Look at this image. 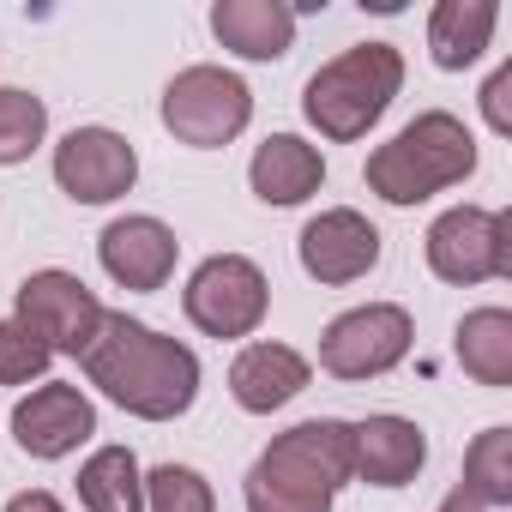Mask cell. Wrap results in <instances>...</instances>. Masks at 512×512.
<instances>
[{"mask_svg": "<svg viewBox=\"0 0 512 512\" xmlns=\"http://www.w3.org/2000/svg\"><path fill=\"white\" fill-rule=\"evenodd\" d=\"M79 368L115 410H127L139 422H175L199 398V356L181 338H169L133 314H115V308L103 314Z\"/></svg>", "mask_w": 512, "mask_h": 512, "instance_id": "6da1fadb", "label": "cell"}, {"mask_svg": "<svg viewBox=\"0 0 512 512\" xmlns=\"http://www.w3.org/2000/svg\"><path fill=\"white\" fill-rule=\"evenodd\" d=\"M350 488V422L308 416L247 464L241 500L247 512H332Z\"/></svg>", "mask_w": 512, "mask_h": 512, "instance_id": "7a4b0ae2", "label": "cell"}, {"mask_svg": "<svg viewBox=\"0 0 512 512\" xmlns=\"http://www.w3.org/2000/svg\"><path fill=\"white\" fill-rule=\"evenodd\" d=\"M476 175V133L452 115V109H422L416 121H404L386 145L368 151V193L410 211L446 187H464Z\"/></svg>", "mask_w": 512, "mask_h": 512, "instance_id": "3957f363", "label": "cell"}, {"mask_svg": "<svg viewBox=\"0 0 512 512\" xmlns=\"http://www.w3.org/2000/svg\"><path fill=\"white\" fill-rule=\"evenodd\" d=\"M398 91H404L398 43H350L302 85V115L320 139L356 145V139H368V127H380V115L392 109Z\"/></svg>", "mask_w": 512, "mask_h": 512, "instance_id": "277c9868", "label": "cell"}, {"mask_svg": "<svg viewBox=\"0 0 512 512\" xmlns=\"http://www.w3.org/2000/svg\"><path fill=\"white\" fill-rule=\"evenodd\" d=\"M157 115H163V127H169L175 145H187V151H217V145H229V139L247 133V121H253V91H247L241 73H229V67H217V61H193V67H181V73L163 85Z\"/></svg>", "mask_w": 512, "mask_h": 512, "instance_id": "5b68a950", "label": "cell"}, {"mask_svg": "<svg viewBox=\"0 0 512 512\" xmlns=\"http://www.w3.org/2000/svg\"><path fill=\"white\" fill-rule=\"evenodd\" d=\"M181 314L193 320V332H205L217 344H241L266 326L272 284L247 253H211V260L193 266V278L181 290Z\"/></svg>", "mask_w": 512, "mask_h": 512, "instance_id": "8992f818", "label": "cell"}, {"mask_svg": "<svg viewBox=\"0 0 512 512\" xmlns=\"http://www.w3.org/2000/svg\"><path fill=\"white\" fill-rule=\"evenodd\" d=\"M422 253L440 284H458V290L500 284V278H512V211L452 205L428 223Z\"/></svg>", "mask_w": 512, "mask_h": 512, "instance_id": "52a82bcc", "label": "cell"}, {"mask_svg": "<svg viewBox=\"0 0 512 512\" xmlns=\"http://www.w3.org/2000/svg\"><path fill=\"white\" fill-rule=\"evenodd\" d=\"M416 344V320L404 302H362L326 320L320 332V368L332 380H380L392 374Z\"/></svg>", "mask_w": 512, "mask_h": 512, "instance_id": "ba28073f", "label": "cell"}, {"mask_svg": "<svg viewBox=\"0 0 512 512\" xmlns=\"http://www.w3.org/2000/svg\"><path fill=\"white\" fill-rule=\"evenodd\" d=\"M103 314H109V308L97 302V290H91L79 272H61V266H43V272H31V278L13 290V320L31 326L55 356H73V362L91 350Z\"/></svg>", "mask_w": 512, "mask_h": 512, "instance_id": "9c48e42d", "label": "cell"}, {"mask_svg": "<svg viewBox=\"0 0 512 512\" xmlns=\"http://www.w3.org/2000/svg\"><path fill=\"white\" fill-rule=\"evenodd\" d=\"M49 169H55V187H61L73 205H115V199H127L133 181H139V151H133V139L115 133V127H73V133L55 145Z\"/></svg>", "mask_w": 512, "mask_h": 512, "instance_id": "30bf717a", "label": "cell"}, {"mask_svg": "<svg viewBox=\"0 0 512 512\" xmlns=\"http://www.w3.org/2000/svg\"><path fill=\"white\" fill-rule=\"evenodd\" d=\"M91 440H97V404L73 380H43V386H31L13 404V446L25 458L61 464V458H73Z\"/></svg>", "mask_w": 512, "mask_h": 512, "instance_id": "8fae6325", "label": "cell"}, {"mask_svg": "<svg viewBox=\"0 0 512 512\" xmlns=\"http://www.w3.org/2000/svg\"><path fill=\"white\" fill-rule=\"evenodd\" d=\"M380 253H386V241H380V229H374L356 205H326V211H314V217L302 223V235H296L302 272H308L314 284H326V290L362 284V278L380 266Z\"/></svg>", "mask_w": 512, "mask_h": 512, "instance_id": "7c38bea8", "label": "cell"}, {"mask_svg": "<svg viewBox=\"0 0 512 512\" xmlns=\"http://www.w3.org/2000/svg\"><path fill=\"white\" fill-rule=\"evenodd\" d=\"M97 260L109 272V284L133 290V296H151L175 278V260H181V241L163 217L151 211H127V217H109L103 235H97Z\"/></svg>", "mask_w": 512, "mask_h": 512, "instance_id": "4fadbf2b", "label": "cell"}, {"mask_svg": "<svg viewBox=\"0 0 512 512\" xmlns=\"http://www.w3.org/2000/svg\"><path fill=\"white\" fill-rule=\"evenodd\" d=\"M428 464V434L422 422L398 416V410H374L362 422H350V482L368 488H404L416 482Z\"/></svg>", "mask_w": 512, "mask_h": 512, "instance_id": "5bb4252c", "label": "cell"}, {"mask_svg": "<svg viewBox=\"0 0 512 512\" xmlns=\"http://www.w3.org/2000/svg\"><path fill=\"white\" fill-rule=\"evenodd\" d=\"M308 380H314V362L296 344H278V338H253L229 362V398L247 416H272V410L296 404L308 392Z\"/></svg>", "mask_w": 512, "mask_h": 512, "instance_id": "9a60e30c", "label": "cell"}, {"mask_svg": "<svg viewBox=\"0 0 512 512\" xmlns=\"http://www.w3.org/2000/svg\"><path fill=\"white\" fill-rule=\"evenodd\" d=\"M247 187L266 205H308L326 187V151L302 133H266L247 157Z\"/></svg>", "mask_w": 512, "mask_h": 512, "instance_id": "2e32d148", "label": "cell"}, {"mask_svg": "<svg viewBox=\"0 0 512 512\" xmlns=\"http://www.w3.org/2000/svg\"><path fill=\"white\" fill-rule=\"evenodd\" d=\"M211 37L235 61H284L296 49V7H284V0H217Z\"/></svg>", "mask_w": 512, "mask_h": 512, "instance_id": "e0dca14e", "label": "cell"}, {"mask_svg": "<svg viewBox=\"0 0 512 512\" xmlns=\"http://www.w3.org/2000/svg\"><path fill=\"white\" fill-rule=\"evenodd\" d=\"M500 25V0H434L428 13V61L440 73H464L488 55Z\"/></svg>", "mask_w": 512, "mask_h": 512, "instance_id": "ac0fdd59", "label": "cell"}, {"mask_svg": "<svg viewBox=\"0 0 512 512\" xmlns=\"http://www.w3.org/2000/svg\"><path fill=\"white\" fill-rule=\"evenodd\" d=\"M452 356L476 386L506 392L512 386V308H470L452 332Z\"/></svg>", "mask_w": 512, "mask_h": 512, "instance_id": "d6986e66", "label": "cell"}, {"mask_svg": "<svg viewBox=\"0 0 512 512\" xmlns=\"http://www.w3.org/2000/svg\"><path fill=\"white\" fill-rule=\"evenodd\" d=\"M79 506L85 512H145V464L133 446H97L79 464Z\"/></svg>", "mask_w": 512, "mask_h": 512, "instance_id": "ffe728a7", "label": "cell"}, {"mask_svg": "<svg viewBox=\"0 0 512 512\" xmlns=\"http://www.w3.org/2000/svg\"><path fill=\"white\" fill-rule=\"evenodd\" d=\"M482 512H500L512 506V428L494 422L482 428L470 446H464V482H458Z\"/></svg>", "mask_w": 512, "mask_h": 512, "instance_id": "44dd1931", "label": "cell"}, {"mask_svg": "<svg viewBox=\"0 0 512 512\" xmlns=\"http://www.w3.org/2000/svg\"><path fill=\"white\" fill-rule=\"evenodd\" d=\"M49 139V103L25 85H0V169H19Z\"/></svg>", "mask_w": 512, "mask_h": 512, "instance_id": "7402d4cb", "label": "cell"}, {"mask_svg": "<svg viewBox=\"0 0 512 512\" xmlns=\"http://www.w3.org/2000/svg\"><path fill=\"white\" fill-rule=\"evenodd\" d=\"M145 512H217V494L193 464H157L145 470Z\"/></svg>", "mask_w": 512, "mask_h": 512, "instance_id": "603a6c76", "label": "cell"}, {"mask_svg": "<svg viewBox=\"0 0 512 512\" xmlns=\"http://www.w3.org/2000/svg\"><path fill=\"white\" fill-rule=\"evenodd\" d=\"M49 368H55V350L31 326H19L13 314L0 320V386H43Z\"/></svg>", "mask_w": 512, "mask_h": 512, "instance_id": "cb8c5ba5", "label": "cell"}, {"mask_svg": "<svg viewBox=\"0 0 512 512\" xmlns=\"http://www.w3.org/2000/svg\"><path fill=\"white\" fill-rule=\"evenodd\" d=\"M482 121H488L500 139H512V61H500V67L488 73V85H482Z\"/></svg>", "mask_w": 512, "mask_h": 512, "instance_id": "d4e9b609", "label": "cell"}, {"mask_svg": "<svg viewBox=\"0 0 512 512\" xmlns=\"http://www.w3.org/2000/svg\"><path fill=\"white\" fill-rule=\"evenodd\" d=\"M0 512H67V506H61V494H49V488H25V494H13Z\"/></svg>", "mask_w": 512, "mask_h": 512, "instance_id": "484cf974", "label": "cell"}, {"mask_svg": "<svg viewBox=\"0 0 512 512\" xmlns=\"http://www.w3.org/2000/svg\"><path fill=\"white\" fill-rule=\"evenodd\" d=\"M434 512H482V506H476V500H470L464 488H452V494H446V500H440Z\"/></svg>", "mask_w": 512, "mask_h": 512, "instance_id": "4316f807", "label": "cell"}]
</instances>
